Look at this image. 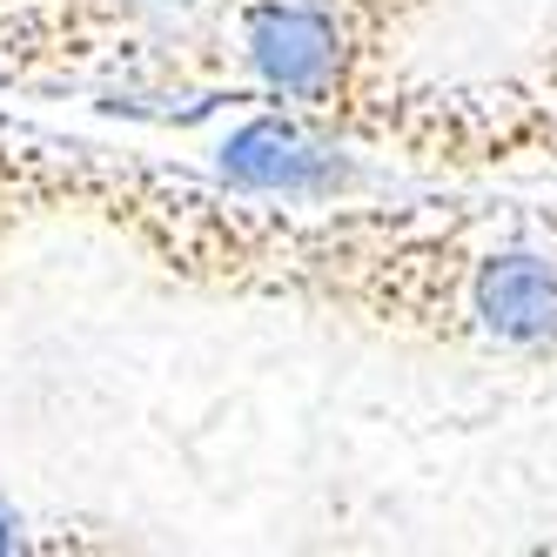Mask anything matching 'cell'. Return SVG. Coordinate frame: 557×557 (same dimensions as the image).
Instances as JSON below:
<instances>
[{
	"instance_id": "obj_1",
	"label": "cell",
	"mask_w": 557,
	"mask_h": 557,
	"mask_svg": "<svg viewBox=\"0 0 557 557\" xmlns=\"http://www.w3.org/2000/svg\"><path fill=\"white\" fill-rule=\"evenodd\" d=\"M215 182L249 202H343L370 182V169L349 141L323 135L283 101L235 122L215 141Z\"/></svg>"
},
{
	"instance_id": "obj_2",
	"label": "cell",
	"mask_w": 557,
	"mask_h": 557,
	"mask_svg": "<svg viewBox=\"0 0 557 557\" xmlns=\"http://www.w3.org/2000/svg\"><path fill=\"white\" fill-rule=\"evenodd\" d=\"M243 67L269 101L315 108L349 67V34L330 0H256L243 21Z\"/></svg>"
},
{
	"instance_id": "obj_3",
	"label": "cell",
	"mask_w": 557,
	"mask_h": 557,
	"mask_svg": "<svg viewBox=\"0 0 557 557\" xmlns=\"http://www.w3.org/2000/svg\"><path fill=\"white\" fill-rule=\"evenodd\" d=\"M470 323L510 356L557 349V256L537 243H504L470 269Z\"/></svg>"
},
{
	"instance_id": "obj_4",
	"label": "cell",
	"mask_w": 557,
	"mask_h": 557,
	"mask_svg": "<svg viewBox=\"0 0 557 557\" xmlns=\"http://www.w3.org/2000/svg\"><path fill=\"white\" fill-rule=\"evenodd\" d=\"M21 544H27V517H21L8 497H0V557H14Z\"/></svg>"
},
{
	"instance_id": "obj_5",
	"label": "cell",
	"mask_w": 557,
	"mask_h": 557,
	"mask_svg": "<svg viewBox=\"0 0 557 557\" xmlns=\"http://www.w3.org/2000/svg\"><path fill=\"white\" fill-rule=\"evenodd\" d=\"M135 8H154V14H195V8H209V0H135Z\"/></svg>"
}]
</instances>
